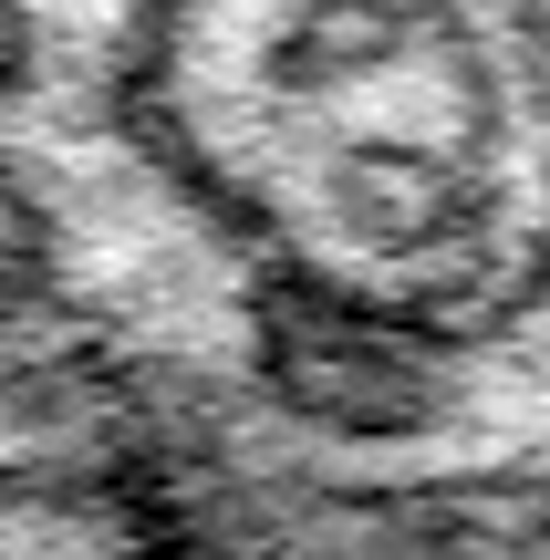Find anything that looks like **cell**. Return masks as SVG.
Wrapping results in <instances>:
<instances>
[{"label":"cell","instance_id":"cell-1","mask_svg":"<svg viewBox=\"0 0 550 560\" xmlns=\"http://www.w3.org/2000/svg\"><path fill=\"white\" fill-rule=\"evenodd\" d=\"M0 219L260 550L550 488V0H0Z\"/></svg>","mask_w":550,"mask_h":560},{"label":"cell","instance_id":"cell-2","mask_svg":"<svg viewBox=\"0 0 550 560\" xmlns=\"http://www.w3.org/2000/svg\"><path fill=\"white\" fill-rule=\"evenodd\" d=\"M281 560H550V488L489 520H447V529H406V540H353V550H281Z\"/></svg>","mask_w":550,"mask_h":560},{"label":"cell","instance_id":"cell-3","mask_svg":"<svg viewBox=\"0 0 550 560\" xmlns=\"http://www.w3.org/2000/svg\"><path fill=\"white\" fill-rule=\"evenodd\" d=\"M52 322H42V301H32V270H21V249H11V219H0V425L32 405V384L52 374Z\"/></svg>","mask_w":550,"mask_h":560}]
</instances>
